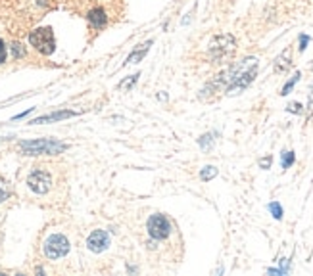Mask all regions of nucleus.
Returning a JSON list of instances; mask_svg holds the SVG:
<instances>
[{
    "mask_svg": "<svg viewBox=\"0 0 313 276\" xmlns=\"http://www.w3.org/2000/svg\"><path fill=\"white\" fill-rule=\"evenodd\" d=\"M87 245H89V249L94 251V253L104 251V249L110 245V236H108V232H104V230H94L93 234L89 236V240H87Z\"/></svg>",
    "mask_w": 313,
    "mask_h": 276,
    "instance_id": "nucleus-8",
    "label": "nucleus"
},
{
    "mask_svg": "<svg viewBox=\"0 0 313 276\" xmlns=\"http://www.w3.org/2000/svg\"><path fill=\"white\" fill-rule=\"evenodd\" d=\"M152 46V40H148V42H142V44H138V48L127 58V63H137V61H140L144 56H146V52H148V48Z\"/></svg>",
    "mask_w": 313,
    "mask_h": 276,
    "instance_id": "nucleus-10",
    "label": "nucleus"
},
{
    "mask_svg": "<svg viewBox=\"0 0 313 276\" xmlns=\"http://www.w3.org/2000/svg\"><path fill=\"white\" fill-rule=\"evenodd\" d=\"M288 67H290V50L286 48L281 56L275 60V71H279V73H281V71H286Z\"/></svg>",
    "mask_w": 313,
    "mask_h": 276,
    "instance_id": "nucleus-12",
    "label": "nucleus"
},
{
    "mask_svg": "<svg viewBox=\"0 0 313 276\" xmlns=\"http://www.w3.org/2000/svg\"><path fill=\"white\" fill-rule=\"evenodd\" d=\"M255 73H257V60H255V58L242 60V67H240V71L236 73V77L233 79V83L227 87V92H229V94H236L238 91H244L252 81H254Z\"/></svg>",
    "mask_w": 313,
    "mask_h": 276,
    "instance_id": "nucleus-2",
    "label": "nucleus"
},
{
    "mask_svg": "<svg viewBox=\"0 0 313 276\" xmlns=\"http://www.w3.org/2000/svg\"><path fill=\"white\" fill-rule=\"evenodd\" d=\"M235 48H236V40L233 35H219L210 44V56L214 60H223V58L231 56L235 52Z\"/></svg>",
    "mask_w": 313,
    "mask_h": 276,
    "instance_id": "nucleus-3",
    "label": "nucleus"
},
{
    "mask_svg": "<svg viewBox=\"0 0 313 276\" xmlns=\"http://www.w3.org/2000/svg\"><path fill=\"white\" fill-rule=\"evenodd\" d=\"M308 42H310V37H308V35H300V50H302V52L306 50Z\"/></svg>",
    "mask_w": 313,
    "mask_h": 276,
    "instance_id": "nucleus-19",
    "label": "nucleus"
},
{
    "mask_svg": "<svg viewBox=\"0 0 313 276\" xmlns=\"http://www.w3.org/2000/svg\"><path fill=\"white\" fill-rule=\"evenodd\" d=\"M292 163H294V153H292V152H282V155H281L282 169H288Z\"/></svg>",
    "mask_w": 313,
    "mask_h": 276,
    "instance_id": "nucleus-14",
    "label": "nucleus"
},
{
    "mask_svg": "<svg viewBox=\"0 0 313 276\" xmlns=\"http://www.w3.org/2000/svg\"><path fill=\"white\" fill-rule=\"evenodd\" d=\"M29 40H31V44L40 54H46V56H50V54L54 52V48H56L54 33H52V29H48V27H42V29H37L35 33H31Z\"/></svg>",
    "mask_w": 313,
    "mask_h": 276,
    "instance_id": "nucleus-4",
    "label": "nucleus"
},
{
    "mask_svg": "<svg viewBox=\"0 0 313 276\" xmlns=\"http://www.w3.org/2000/svg\"><path fill=\"white\" fill-rule=\"evenodd\" d=\"M73 115H77V113H75V111H56V113H48V115H42V117L33 119L31 125H40V123H50V121H62V119L73 117Z\"/></svg>",
    "mask_w": 313,
    "mask_h": 276,
    "instance_id": "nucleus-9",
    "label": "nucleus"
},
{
    "mask_svg": "<svg viewBox=\"0 0 313 276\" xmlns=\"http://www.w3.org/2000/svg\"><path fill=\"white\" fill-rule=\"evenodd\" d=\"M6 61V46H4V42L0 40V63H4Z\"/></svg>",
    "mask_w": 313,
    "mask_h": 276,
    "instance_id": "nucleus-22",
    "label": "nucleus"
},
{
    "mask_svg": "<svg viewBox=\"0 0 313 276\" xmlns=\"http://www.w3.org/2000/svg\"><path fill=\"white\" fill-rule=\"evenodd\" d=\"M215 175H217V169H215L214 165H208V167H204V169H202L200 179H202V181H210V179H214Z\"/></svg>",
    "mask_w": 313,
    "mask_h": 276,
    "instance_id": "nucleus-13",
    "label": "nucleus"
},
{
    "mask_svg": "<svg viewBox=\"0 0 313 276\" xmlns=\"http://www.w3.org/2000/svg\"><path fill=\"white\" fill-rule=\"evenodd\" d=\"M67 148V144L52 140V138H40V140H25L20 144V150L25 155H56L62 153Z\"/></svg>",
    "mask_w": 313,
    "mask_h": 276,
    "instance_id": "nucleus-1",
    "label": "nucleus"
},
{
    "mask_svg": "<svg viewBox=\"0 0 313 276\" xmlns=\"http://www.w3.org/2000/svg\"><path fill=\"white\" fill-rule=\"evenodd\" d=\"M298 79H300V73H296V75H294V77H292V79H290V81H288V83H286V85L282 87V91H281L282 96H286L288 92H290V91H292V89H294V85L298 83Z\"/></svg>",
    "mask_w": 313,
    "mask_h": 276,
    "instance_id": "nucleus-15",
    "label": "nucleus"
},
{
    "mask_svg": "<svg viewBox=\"0 0 313 276\" xmlns=\"http://www.w3.org/2000/svg\"><path fill=\"white\" fill-rule=\"evenodd\" d=\"M89 21L93 23L94 27H102L104 23H106V14H104V10L102 8H94L89 12Z\"/></svg>",
    "mask_w": 313,
    "mask_h": 276,
    "instance_id": "nucleus-11",
    "label": "nucleus"
},
{
    "mask_svg": "<svg viewBox=\"0 0 313 276\" xmlns=\"http://www.w3.org/2000/svg\"><path fill=\"white\" fill-rule=\"evenodd\" d=\"M171 232V224L163 215H152L148 221V234L154 240H165Z\"/></svg>",
    "mask_w": 313,
    "mask_h": 276,
    "instance_id": "nucleus-6",
    "label": "nucleus"
},
{
    "mask_svg": "<svg viewBox=\"0 0 313 276\" xmlns=\"http://www.w3.org/2000/svg\"><path fill=\"white\" fill-rule=\"evenodd\" d=\"M288 111H294V113H302V104H298V102L290 104V106H288Z\"/></svg>",
    "mask_w": 313,
    "mask_h": 276,
    "instance_id": "nucleus-20",
    "label": "nucleus"
},
{
    "mask_svg": "<svg viewBox=\"0 0 313 276\" xmlns=\"http://www.w3.org/2000/svg\"><path fill=\"white\" fill-rule=\"evenodd\" d=\"M10 196V190H8V184L4 183L2 179H0V202H4L6 198Z\"/></svg>",
    "mask_w": 313,
    "mask_h": 276,
    "instance_id": "nucleus-18",
    "label": "nucleus"
},
{
    "mask_svg": "<svg viewBox=\"0 0 313 276\" xmlns=\"http://www.w3.org/2000/svg\"><path fill=\"white\" fill-rule=\"evenodd\" d=\"M12 54H14V58H21V56H25V48L20 42H14L12 44Z\"/></svg>",
    "mask_w": 313,
    "mask_h": 276,
    "instance_id": "nucleus-16",
    "label": "nucleus"
},
{
    "mask_svg": "<svg viewBox=\"0 0 313 276\" xmlns=\"http://www.w3.org/2000/svg\"><path fill=\"white\" fill-rule=\"evenodd\" d=\"M269 211L273 213V217H275V219H281V217H282V207H281V203H277V202L269 203Z\"/></svg>",
    "mask_w": 313,
    "mask_h": 276,
    "instance_id": "nucleus-17",
    "label": "nucleus"
},
{
    "mask_svg": "<svg viewBox=\"0 0 313 276\" xmlns=\"http://www.w3.org/2000/svg\"><path fill=\"white\" fill-rule=\"evenodd\" d=\"M27 184L35 194H46L50 190V184H52V179L46 171H33L27 179Z\"/></svg>",
    "mask_w": 313,
    "mask_h": 276,
    "instance_id": "nucleus-7",
    "label": "nucleus"
},
{
    "mask_svg": "<svg viewBox=\"0 0 313 276\" xmlns=\"http://www.w3.org/2000/svg\"><path fill=\"white\" fill-rule=\"evenodd\" d=\"M67 251H69V242H67V238L62 236V234L50 236V238L46 240V244H44V253H46V257H50V259L63 257Z\"/></svg>",
    "mask_w": 313,
    "mask_h": 276,
    "instance_id": "nucleus-5",
    "label": "nucleus"
},
{
    "mask_svg": "<svg viewBox=\"0 0 313 276\" xmlns=\"http://www.w3.org/2000/svg\"><path fill=\"white\" fill-rule=\"evenodd\" d=\"M137 77H138V75H133V79H129V81H125V83H121V89H125V87H129V85H135V83H137Z\"/></svg>",
    "mask_w": 313,
    "mask_h": 276,
    "instance_id": "nucleus-23",
    "label": "nucleus"
},
{
    "mask_svg": "<svg viewBox=\"0 0 313 276\" xmlns=\"http://www.w3.org/2000/svg\"><path fill=\"white\" fill-rule=\"evenodd\" d=\"M271 155H267V157H263L261 161H259V165H261V169H269V165H271Z\"/></svg>",
    "mask_w": 313,
    "mask_h": 276,
    "instance_id": "nucleus-21",
    "label": "nucleus"
}]
</instances>
